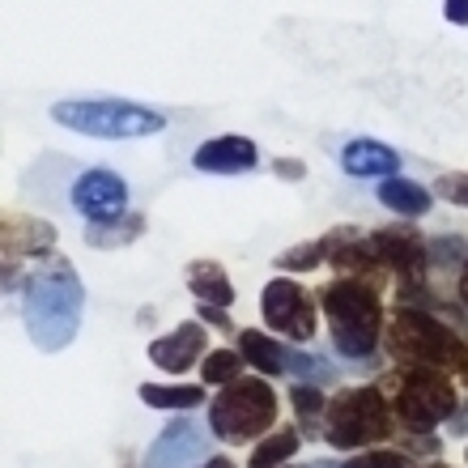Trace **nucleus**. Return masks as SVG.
Returning a JSON list of instances; mask_svg holds the SVG:
<instances>
[{
	"label": "nucleus",
	"mask_w": 468,
	"mask_h": 468,
	"mask_svg": "<svg viewBox=\"0 0 468 468\" xmlns=\"http://www.w3.org/2000/svg\"><path fill=\"white\" fill-rule=\"evenodd\" d=\"M370 247H375V256H379L383 269H392L400 282H418L421 277V264H426V243H421L418 230H409V226H388V230H375L370 234Z\"/></svg>",
	"instance_id": "obj_11"
},
{
	"label": "nucleus",
	"mask_w": 468,
	"mask_h": 468,
	"mask_svg": "<svg viewBox=\"0 0 468 468\" xmlns=\"http://www.w3.org/2000/svg\"><path fill=\"white\" fill-rule=\"evenodd\" d=\"M396 413H400L409 431H431L439 421H452L460 413L452 375L431 367H405L400 392H396Z\"/></svg>",
	"instance_id": "obj_7"
},
{
	"label": "nucleus",
	"mask_w": 468,
	"mask_h": 468,
	"mask_svg": "<svg viewBox=\"0 0 468 468\" xmlns=\"http://www.w3.org/2000/svg\"><path fill=\"white\" fill-rule=\"evenodd\" d=\"M298 447H303L298 431H277V434H269V439H264V443H256V452H251V468H282L285 460L298 452Z\"/></svg>",
	"instance_id": "obj_22"
},
{
	"label": "nucleus",
	"mask_w": 468,
	"mask_h": 468,
	"mask_svg": "<svg viewBox=\"0 0 468 468\" xmlns=\"http://www.w3.org/2000/svg\"><path fill=\"white\" fill-rule=\"evenodd\" d=\"M260 311H264V324L272 333H285L294 341H311L315 336V303L298 282H285V277H272L260 294Z\"/></svg>",
	"instance_id": "obj_8"
},
{
	"label": "nucleus",
	"mask_w": 468,
	"mask_h": 468,
	"mask_svg": "<svg viewBox=\"0 0 468 468\" xmlns=\"http://www.w3.org/2000/svg\"><path fill=\"white\" fill-rule=\"evenodd\" d=\"M256 162H260V149L247 136H213V141H205L192 154V166L205 175H243Z\"/></svg>",
	"instance_id": "obj_12"
},
{
	"label": "nucleus",
	"mask_w": 468,
	"mask_h": 468,
	"mask_svg": "<svg viewBox=\"0 0 468 468\" xmlns=\"http://www.w3.org/2000/svg\"><path fill=\"white\" fill-rule=\"evenodd\" d=\"M388 349L400 367H431V370H456L468 367L464 346L456 341V333L439 324L426 311L400 307L388 324Z\"/></svg>",
	"instance_id": "obj_4"
},
{
	"label": "nucleus",
	"mask_w": 468,
	"mask_h": 468,
	"mask_svg": "<svg viewBox=\"0 0 468 468\" xmlns=\"http://www.w3.org/2000/svg\"><path fill=\"white\" fill-rule=\"evenodd\" d=\"M277 175H282V179L285 175H290V179H303L307 171H303V162H294V158H277Z\"/></svg>",
	"instance_id": "obj_31"
},
{
	"label": "nucleus",
	"mask_w": 468,
	"mask_h": 468,
	"mask_svg": "<svg viewBox=\"0 0 468 468\" xmlns=\"http://www.w3.org/2000/svg\"><path fill=\"white\" fill-rule=\"evenodd\" d=\"M141 230H145V218L141 213H123V218H115V222H90L86 230V243L90 247H128L141 239Z\"/></svg>",
	"instance_id": "obj_19"
},
{
	"label": "nucleus",
	"mask_w": 468,
	"mask_h": 468,
	"mask_svg": "<svg viewBox=\"0 0 468 468\" xmlns=\"http://www.w3.org/2000/svg\"><path fill=\"white\" fill-rule=\"evenodd\" d=\"M464 383H468V367H464Z\"/></svg>",
	"instance_id": "obj_35"
},
{
	"label": "nucleus",
	"mask_w": 468,
	"mask_h": 468,
	"mask_svg": "<svg viewBox=\"0 0 468 468\" xmlns=\"http://www.w3.org/2000/svg\"><path fill=\"white\" fill-rule=\"evenodd\" d=\"M379 200L392 213H400V218H421V213H431V192H426L421 184H413V179H400V175L383 179Z\"/></svg>",
	"instance_id": "obj_16"
},
{
	"label": "nucleus",
	"mask_w": 468,
	"mask_h": 468,
	"mask_svg": "<svg viewBox=\"0 0 468 468\" xmlns=\"http://www.w3.org/2000/svg\"><path fill=\"white\" fill-rule=\"evenodd\" d=\"M272 418H277V396L264 379L226 383L209 405V426L226 443H251L260 431H269Z\"/></svg>",
	"instance_id": "obj_6"
},
{
	"label": "nucleus",
	"mask_w": 468,
	"mask_h": 468,
	"mask_svg": "<svg viewBox=\"0 0 468 468\" xmlns=\"http://www.w3.org/2000/svg\"><path fill=\"white\" fill-rule=\"evenodd\" d=\"M426 251H431V260H439V269H456L460 260L468 256V247L460 243V239H452V234H443V239L426 243Z\"/></svg>",
	"instance_id": "obj_26"
},
{
	"label": "nucleus",
	"mask_w": 468,
	"mask_h": 468,
	"mask_svg": "<svg viewBox=\"0 0 468 468\" xmlns=\"http://www.w3.org/2000/svg\"><path fill=\"white\" fill-rule=\"evenodd\" d=\"M200 320H205V324H218V328H230V315H226V307H213V303H200Z\"/></svg>",
	"instance_id": "obj_30"
},
{
	"label": "nucleus",
	"mask_w": 468,
	"mask_h": 468,
	"mask_svg": "<svg viewBox=\"0 0 468 468\" xmlns=\"http://www.w3.org/2000/svg\"><path fill=\"white\" fill-rule=\"evenodd\" d=\"M328 256H333V239H311V243H298L285 256H277V269L307 272V269H320V260H328Z\"/></svg>",
	"instance_id": "obj_24"
},
{
	"label": "nucleus",
	"mask_w": 468,
	"mask_h": 468,
	"mask_svg": "<svg viewBox=\"0 0 468 468\" xmlns=\"http://www.w3.org/2000/svg\"><path fill=\"white\" fill-rule=\"evenodd\" d=\"M285 370H290V375H298V379H311L315 388H320V383H328L336 375L333 362L311 357V354H298V349H285Z\"/></svg>",
	"instance_id": "obj_25"
},
{
	"label": "nucleus",
	"mask_w": 468,
	"mask_h": 468,
	"mask_svg": "<svg viewBox=\"0 0 468 468\" xmlns=\"http://www.w3.org/2000/svg\"><path fill=\"white\" fill-rule=\"evenodd\" d=\"M320 307L333 328V346L346 357H370L383 341V307L379 294L354 277H336L320 290Z\"/></svg>",
	"instance_id": "obj_2"
},
{
	"label": "nucleus",
	"mask_w": 468,
	"mask_h": 468,
	"mask_svg": "<svg viewBox=\"0 0 468 468\" xmlns=\"http://www.w3.org/2000/svg\"><path fill=\"white\" fill-rule=\"evenodd\" d=\"M434 192L443 200H452V205H464L468 209V175H439V179H434Z\"/></svg>",
	"instance_id": "obj_27"
},
{
	"label": "nucleus",
	"mask_w": 468,
	"mask_h": 468,
	"mask_svg": "<svg viewBox=\"0 0 468 468\" xmlns=\"http://www.w3.org/2000/svg\"><path fill=\"white\" fill-rule=\"evenodd\" d=\"M282 468H285V464H282ZM290 468H294V464H290Z\"/></svg>",
	"instance_id": "obj_37"
},
{
	"label": "nucleus",
	"mask_w": 468,
	"mask_h": 468,
	"mask_svg": "<svg viewBox=\"0 0 468 468\" xmlns=\"http://www.w3.org/2000/svg\"><path fill=\"white\" fill-rule=\"evenodd\" d=\"M243 354H234V349H213V354H205V362H200V379L209 383V388H226V383L243 379Z\"/></svg>",
	"instance_id": "obj_21"
},
{
	"label": "nucleus",
	"mask_w": 468,
	"mask_h": 468,
	"mask_svg": "<svg viewBox=\"0 0 468 468\" xmlns=\"http://www.w3.org/2000/svg\"><path fill=\"white\" fill-rule=\"evenodd\" d=\"M69 205H73L86 222H115V218L128 213V184H123V175L107 171V166H94V171L73 179Z\"/></svg>",
	"instance_id": "obj_9"
},
{
	"label": "nucleus",
	"mask_w": 468,
	"mask_h": 468,
	"mask_svg": "<svg viewBox=\"0 0 468 468\" xmlns=\"http://www.w3.org/2000/svg\"><path fill=\"white\" fill-rule=\"evenodd\" d=\"M367 468H413V460L400 452H367Z\"/></svg>",
	"instance_id": "obj_28"
},
{
	"label": "nucleus",
	"mask_w": 468,
	"mask_h": 468,
	"mask_svg": "<svg viewBox=\"0 0 468 468\" xmlns=\"http://www.w3.org/2000/svg\"><path fill=\"white\" fill-rule=\"evenodd\" d=\"M205 346H209V336H205V328H200L197 320L179 324L171 336H158V341H149V362L158 370H171V375H179V370H187L197 357H205Z\"/></svg>",
	"instance_id": "obj_13"
},
{
	"label": "nucleus",
	"mask_w": 468,
	"mask_h": 468,
	"mask_svg": "<svg viewBox=\"0 0 468 468\" xmlns=\"http://www.w3.org/2000/svg\"><path fill=\"white\" fill-rule=\"evenodd\" d=\"M51 120L99 141H133V136H154L166 128L162 112H149L128 99H64L51 107Z\"/></svg>",
	"instance_id": "obj_3"
},
{
	"label": "nucleus",
	"mask_w": 468,
	"mask_h": 468,
	"mask_svg": "<svg viewBox=\"0 0 468 468\" xmlns=\"http://www.w3.org/2000/svg\"><path fill=\"white\" fill-rule=\"evenodd\" d=\"M239 354H243L247 362H251V370H260V375H285V346L272 341L269 333H256V328L239 333Z\"/></svg>",
	"instance_id": "obj_17"
},
{
	"label": "nucleus",
	"mask_w": 468,
	"mask_h": 468,
	"mask_svg": "<svg viewBox=\"0 0 468 468\" xmlns=\"http://www.w3.org/2000/svg\"><path fill=\"white\" fill-rule=\"evenodd\" d=\"M294 413H298V426L307 434H320L324 431V418H328V400L320 396L315 383H298L294 388Z\"/></svg>",
	"instance_id": "obj_23"
},
{
	"label": "nucleus",
	"mask_w": 468,
	"mask_h": 468,
	"mask_svg": "<svg viewBox=\"0 0 468 468\" xmlns=\"http://www.w3.org/2000/svg\"><path fill=\"white\" fill-rule=\"evenodd\" d=\"M452 426H456V431H460V434H464V431H468V409H464V413H456V418H452Z\"/></svg>",
	"instance_id": "obj_32"
},
{
	"label": "nucleus",
	"mask_w": 468,
	"mask_h": 468,
	"mask_svg": "<svg viewBox=\"0 0 468 468\" xmlns=\"http://www.w3.org/2000/svg\"><path fill=\"white\" fill-rule=\"evenodd\" d=\"M434 468H443V464H434Z\"/></svg>",
	"instance_id": "obj_36"
},
{
	"label": "nucleus",
	"mask_w": 468,
	"mask_h": 468,
	"mask_svg": "<svg viewBox=\"0 0 468 468\" xmlns=\"http://www.w3.org/2000/svg\"><path fill=\"white\" fill-rule=\"evenodd\" d=\"M141 400L149 409H179V413H187V409L205 405V388H197V383H141Z\"/></svg>",
	"instance_id": "obj_18"
},
{
	"label": "nucleus",
	"mask_w": 468,
	"mask_h": 468,
	"mask_svg": "<svg viewBox=\"0 0 468 468\" xmlns=\"http://www.w3.org/2000/svg\"><path fill=\"white\" fill-rule=\"evenodd\" d=\"M5 230H9V247H17L26 256H48L56 247V230L35 222V218H13V222H5Z\"/></svg>",
	"instance_id": "obj_20"
},
{
	"label": "nucleus",
	"mask_w": 468,
	"mask_h": 468,
	"mask_svg": "<svg viewBox=\"0 0 468 468\" xmlns=\"http://www.w3.org/2000/svg\"><path fill=\"white\" fill-rule=\"evenodd\" d=\"M187 290H192L200 303H213V307H230L234 303L230 277H226V269L213 264V260H192V264H187Z\"/></svg>",
	"instance_id": "obj_15"
},
{
	"label": "nucleus",
	"mask_w": 468,
	"mask_h": 468,
	"mask_svg": "<svg viewBox=\"0 0 468 468\" xmlns=\"http://www.w3.org/2000/svg\"><path fill=\"white\" fill-rule=\"evenodd\" d=\"M324 439L341 452H357L379 439H392V409L379 388H349L328 405Z\"/></svg>",
	"instance_id": "obj_5"
},
{
	"label": "nucleus",
	"mask_w": 468,
	"mask_h": 468,
	"mask_svg": "<svg viewBox=\"0 0 468 468\" xmlns=\"http://www.w3.org/2000/svg\"><path fill=\"white\" fill-rule=\"evenodd\" d=\"M81 307H86V290H81V277L73 272L69 260H51L26 282V298H22L26 333L48 354L64 349L77 336Z\"/></svg>",
	"instance_id": "obj_1"
},
{
	"label": "nucleus",
	"mask_w": 468,
	"mask_h": 468,
	"mask_svg": "<svg viewBox=\"0 0 468 468\" xmlns=\"http://www.w3.org/2000/svg\"><path fill=\"white\" fill-rule=\"evenodd\" d=\"M443 17L456 26H468V0H443Z\"/></svg>",
	"instance_id": "obj_29"
},
{
	"label": "nucleus",
	"mask_w": 468,
	"mask_h": 468,
	"mask_svg": "<svg viewBox=\"0 0 468 468\" xmlns=\"http://www.w3.org/2000/svg\"><path fill=\"white\" fill-rule=\"evenodd\" d=\"M205 452H209V439L200 431V421L184 413L154 439V447L145 452V468H192L197 460H205Z\"/></svg>",
	"instance_id": "obj_10"
},
{
	"label": "nucleus",
	"mask_w": 468,
	"mask_h": 468,
	"mask_svg": "<svg viewBox=\"0 0 468 468\" xmlns=\"http://www.w3.org/2000/svg\"><path fill=\"white\" fill-rule=\"evenodd\" d=\"M460 298L468 303V264H464V277H460Z\"/></svg>",
	"instance_id": "obj_34"
},
{
	"label": "nucleus",
	"mask_w": 468,
	"mask_h": 468,
	"mask_svg": "<svg viewBox=\"0 0 468 468\" xmlns=\"http://www.w3.org/2000/svg\"><path fill=\"white\" fill-rule=\"evenodd\" d=\"M341 171L354 175V179H392L400 171V154L383 141L357 136V141L341 145Z\"/></svg>",
	"instance_id": "obj_14"
},
{
	"label": "nucleus",
	"mask_w": 468,
	"mask_h": 468,
	"mask_svg": "<svg viewBox=\"0 0 468 468\" xmlns=\"http://www.w3.org/2000/svg\"><path fill=\"white\" fill-rule=\"evenodd\" d=\"M200 468H234V464H230V460L218 456V460H209V464H200Z\"/></svg>",
	"instance_id": "obj_33"
}]
</instances>
